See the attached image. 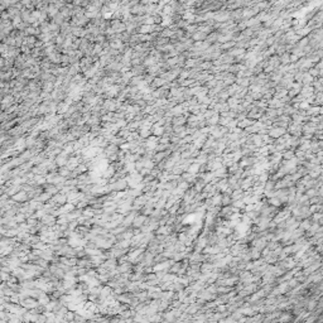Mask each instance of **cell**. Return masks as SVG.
<instances>
[{"instance_id":"7c38bea8","label":"cell","mask_w":323,"mask_h":323,"mask_svg":"<svg viewBox=\"0 0 323 323\" xmlns=\"http://www.w3.org/2000/svg\"><path fill=\"white\" fill-rule=\"evenodd\" d=\"M163 134V129L159 128L158 125H155V129H154V135H162Z\"/></svg>"},{"instance_id":"7a4b0ae2","label":"cell","mask_w":323,"mask_h":323,"mask_svg":"<svg viewBox=\"0 0 323 323\" xmlns=\"http://www.w3.org/2000/svg\"><path fill=\"white\" fill-rule=\"evenodd\" d=\"M67 200H68V198H67V196H66V194H63V193H61V194H56V196L53 197V202H57V203H60V204H63Z\"/></svg>"},{"instance_id":"8fae6325","label":"cell","mask_w":323,"mask_h":323,"mask_svg":"<svg viewBox=\"0 0 323 323\" xmlns=\"http://www.w3.org/2000/svg\"><path fill=\"white\" fill-rule=\"evenodd\" d=\"M152 29H153L152 25H144L143 28H141V30H140V32H141V33H148V32H150Z\"/></svg>"},{"instance_id":"277c9868","label":"cell","mask_w":323,"mask_h":323,"mask_svg":"<svg viewBox=\"0 0 323 323\" xmlns=\"http://www.w3.org/2000/svg\"><path fill=\"white\" fill-rule=\"evenodd\" d=\"M144 221H147V217H145V216H138V217H135V220H134V222H133L134 227H140L141 225L144 224Z\"/></svg>"},{"instance_id":"9a60e30c","label":"cell","mask_w":323,"mask_h":323,"mask_svg":"<svg viewBox=\"0 0 323 323\" xmlns=\"http://www.w3.org/2000/svg\"><path fill=\"white\" fill-rule=\"evenodd\" d=\"M121 237H123V239H126V240H128V239H131V237H133V234H131V232H129V231H126L125 234H123V236H121Z\"/></svg>"},{"instance_id":"52a82bcc","label":"cell","mask_w":323,"mask_h":323,"mask_svg":"<svg viewBox=\"0 0 323 323\" xmlns=\"http://www.w3.org/2000/svg\"><path fill=\"white\" fill-rule=\"evenodd\" d=\"M56 162H57V164H58V165L63 167V165L66 164V163L68 162V160L66 162V152H64V153H62V155H58L57 159H56Z\"/></svg>"},{"instance_id":"8992f818","label":"cell","mask_w":323,"mask_h":323,"mask_svg":"<svg viewBox=\"0 0 323 323\" xmlns=\"http://www.w3.org/2000/svg\"><path fill=\"white\" fill-rule=\"evenodd\" d=\"M134 220H135V213H129L126 218H124L123 224L125 225V226H129V225H131L134 222Z\"/></svg>"},{"instance_id":"4fadbf2b","label":"cell","mask_w":323,"mask_h":323,"mask_svg":"<svg viewBox=\"0 0 323 323\" xmlns=\"http://www.w3.org/2000/svg\"><path fill=\"white\" fill-rule=\"evenodd\" d=\"M167 266H168V264H159V265H157L154 268V270H155V272H158V270H163L164 268H167Z\"/></svg>"},{"instance_id":"30bf717a","label":"cell","mask_w":323,"mask_h":323,"mask_svg":"<svg viewBox=\"0 0 323 323\" xmlns=\"http://www.w3.org/2000/svg\"><path fill=\"white\" fill-rule=\"evenodd\" d=\"M143 165L145 167V168H149V169H150V168H153V167H154V163L148 159V160H144V162H143Z\"/></svg>"},{"instance_id":"5bb4252c","label":"cell","mask_w":323,"mask_h":323,"mask_svg":"<svg viewBox=\"0 0 323 323\" xmlns=\"http://www.w3.org/2000/svg\"><path fill=\"white\" fill-rule=\"evenodd\" d=\"M36 180H37V183H39V184H43V183L47 180V178H44V177H36Z\"/></svg>"},{"instance_id":"5b68a950","label":"cell","mask_w":323,"mask_h":323,"mask_svg":"<svg viewBox=\"0 0 323 323\" xmlns=\"http://www.w3.org/2000/svg\"><path fill=\"white\" fill-rule=\"evenodd\" d=\"M114 173H115V168L114 167H107L105 171H104L102 176H104V178H109V177L114 176Z\"/></svg>"},{"instance_id":"9c48e42d","label":"cell","mask_w":323,"mask_h":323,"mask_svg":"<svg viewBox=\"0 0 323 323\" xmlns=\"http://www.w3.org/2000/svg\"><path fill=\"white\" fill-rule=\"evenodd\" d=\"M145 201H147V197H136L135 198V208L145 204Z\"/></svg>"},{"instance_id":"6da1fadb","label":"cell","mask_w":323,"mask_h":323,"mask_svg":"<svg viewBox=\"0 0 323 323\" xmlns=\"http://www.w3.org/2000/svg\"><path fill=\"white\" fill-rule=\"evenodd\" d=\"M20 304H22L23 307H25L27 309H28V308L34 309V308H37L38 305H39V303H38L36 299H30V298H25V299H23L22 302H20Z\"/></svg>"},{"instance_id":"ba28073f","label":"cell","mask_w":323,"mask_h":323,"mask_svg":"<svg viewBox=\"0 0 323 323\" xmlns=\"http://www.w3.org/2000/svg\"><path fill=\"white\" fill-rule=\"evenodd\" d=\"M13 200H14V201H25V200H27V193H25V192L15 193V194L13 196Z\"/></svg>"},{"instance_id":"3957f363","label":"cell","mask_w":323,"mask_h":323,"mask_svg":"<svg viewBox=\"0 0 323 323\" xmlns=\"http://www.w3.org/2000/svg\"><path fill=\"white\" fill-rule=\"evenodd\" d=\"M43 224H46V225H48V226H52V225H54V222H56V220H54V217H53V215H44L43 217Z\"/></svg>"}]
</instances>
